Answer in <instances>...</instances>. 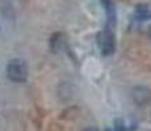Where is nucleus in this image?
Returning <instances> with one entry per match:
<instances>
[{
  "mask_svg": "<svg viewBox=\"0 0 151 131\" xmlns=\"http://www.w3.org/2000/svg\"><path fill=\"white\" fill-rule=\"evenodd\" d=\"M7 76L14 83H22L28 77V66L22 59H12L7 66Z\"/></svg>",
  "mask_w": 151,
  "mask_h": 131,
  "instance_id": "nucleus-1",
  "label": "nucleus"
},
{
  "mask_svg": "<svg viewBox=\"0 0 151 131\" xmlns=\"http://www.w3.org/2000/svg\"><path fill=\"white\" fill-rule=\"evenodd\" d=\"M97 45L100 51L104 55H110L114 52L116 47V42H114V36H113L112 31L109 30H101L97 33Z\"/></svg>",
  "mask_w": 151,
  "mask_h": 131,
  "instance_id": "nucleus-2",
  "label": "nucleus"
},
{
  "mask_svg": "<svg viewBox=\"0 0 151 131\" xmlns=\"http://www.w3.org/2000/svg\"><path fill=\"white\" fill-rule=\"evenodd\" d=\"M132 97L138 105H146L151 100V91L147 87H135L132 92Z\"/></svg>",
  "mask_w": 151,
  "mask_h": 131,
  "instance_id": "nucleus-3",
  "label": "nucleus"
},
{
  "mask_svg": "<svg viewBox=\"0 0 151 131\" xmlns=\"http://www.w3.org/2000/svg\"><path fill=\"white\" fill-rule=\"evenodd\" d=\"M66 45V38L62 33H55L50 38V47L54 52L60 51Z\"/></svg>",
  "mask_w": 151,
  "mask_h": 131,
  "instance_id": "nucleus-4",
  "label": "nucleus"
},
{
  "mask_svg": "<svg viewBox=\"0 0 151 131\" xmlns=\"http://www.w3.org/2000/svg\"><path fill=\"white\" fill-rule=\"evenodd\" d=\"M103 5L106 9L109 25H114L116 24V11H114V5H113L112 0H103Z\"/></svg>",
  "mask_w": 151,
  "mask_h": 131,
  "instance_id": "nucleus-5",
  "label": "nucleus"
},
{
  "mask_svg": "<svg viewBox=\"0 0 151 131\" xmlns=\"http://www.w3.org/2000/svg\"><path fill=\"white\" fill-rule=\"evenodd\" d=\"M135 14L139 20H149L151 19V9L147 4H139L135 8Z\"/></svg>",
  "mask_w": 151,
  "mask_h": 131,
  "instance_id": "nucleus-6",
  "label": "nucleus"
},
{
  "mask_svg": "<svg viewBox=\"0 0 151 131\" xmlns=\"http://www.w3.org/2000/svg\"><path fill=\"white\" fill-rule=\"evenodd\" d=\"M133 129L129 126H126L124 119H117L116 121V131H132Z\"/></svg>",
  "mask_w": 151,
  "mask_h": 131,
  "instance_id": "nucleus-7",
  "label": "nucleus"
},
{
  "mask_svg": "<svg viewBox=\"0 0 151 131\" xmlns=\"http://www.w3.org/2000/svg\"><path fill=\"white\" fill-rule=\"evenodd\" d=\"M84 131H99V130L96 129V127H88V129H86Z\"/></svg>",
  "mask_w": 151,
  "mask_h": 131,
  "instance_id": "nucleus-8",
  "label": "nucleus"
},
{
  "mask_svg": "<svg viewBox=\"0 0 151 131\" xmlns=\"http://www.w3.org/2000/svg\"><path fill=\"white\" fill-rule=\"evenodd\" d=\"M149 36H150V38H151V26H150V29H149Z\"/></svg>",
  "mask_w": 151,
  "mask_h": 131,
  "instance_id": "nucleus-9",
  "label": "nucleus"
}]
</instances>
